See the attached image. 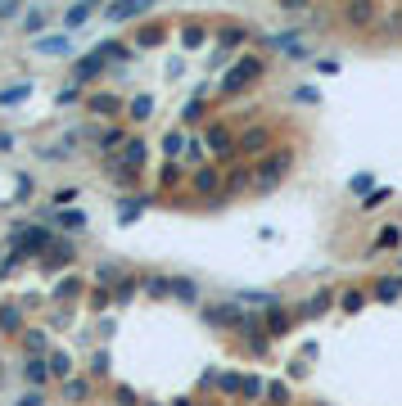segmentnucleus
Listing matches in <instances>:
<instances>
[{
  "instance_id": "18",
  "label": "nucleus",
  "mask_w": 402,
  "mask_h": 406,
  "mask_svg": "<svg viewBox=\"0 0 402 406\" xmlns=\"http://www.w3.org/2000/svg\"><path fill=\"white\" fill-rule=\"evenodd\" d=\"M217 388H222V393H245V379H240V375H222V379H217Z\"/></svg>"
},
{
  "instance_id": "27",
  "label": "nucleus",
  "mask_w": 402,
  "mask_h": 406,
  "mask_svg": "<svg viewBox=\"0 0 402 406\" xmlns=\"http://www.w3.org/2000/svg\"><path fill=\"white\" fill-rule=\"evenodd\" d=\"M91 104H95V108H118V100H113V95H95Z\"/></svg>"
},
{
  "instance_id": "14",
  "label": "nucleus",
  "mask_w": 402,
  "mask_h": 406,
  "mask_svg": "<svg viewBox=\"0 0 402 406\" xmlns=\"http://www.w3.org/2000/svg\"><path fill=\"white\" fill-rule=\"evenodd\" d=\"M0 329H18V307H14V303L0 307Z\"/></svg>"
},
{
  "instance_id": "24",
  "label": "nucleus",
  "mask_w": 402,
  "mask_h": 406,
  "mask_svg": "<svg viewBox=\"0 0 402 406\" xmlns=\"http://www.w3.org/2000/svg\"><path fill=\"white\" fill-rule=\"evenodd\" d=\"M28 348L32 352H45V334H41V329H32V334H28Z\"/></svg>"
},
{
  "instance_id": "1",
  "label": "nucleus",
  "mask_w": 402,
  "mask_h": 406,
  "mask_svg": "<svg viewBox=\"0 0 402 406\" xmlns=\"http://www.w3.org/2000/svg\"><path fill=\"white\" fill-rule=\"evenodd\" d=\"M258 72H262V64H258V59H240V64H235V68L226 72L222 91H240V86H249L253 77H258Z\"/></svg>"
},
{
  "instance_id": "15",
  "label": "nucleus",
  "mask_w": 402,
  "mask_h": 406,
  "mask_svg": "<svg viewBox=\"0 0 402 406\" xmlns=\"http://www.w3.org/2000/svg\"><path fill=\"white\" fill-rule=\"evenodd\" d=\"M181 45H186V50H194V45H203V28H194V23H190V28L181 32Z\"/></svg>"
},
{
  "instance_id": "12",
  "label": "nucleus",
  "mask_w": 402,
  "mask_h": 406,
  "mask_svg": "<svg viewBox=\"0 0 402 406\" xmlns=\"http://www.w3.org/2000/svg\"><path fill=\"white\" fill-rule=\"evenodd\" d=\"M208 145H213V150H217V154H222V158L230 154V135H226L222 127H213V131H208Z\"/></svg>"
},
{
  "instance_id": "8",
  "label": "nucleus",
  "mask_w": 402,
  "mask_h": 406,
  "mask_svg": "<svg viewBox=\"0 0 402 406\" xmlns=\"http://www.w3.org/2000/svg\"><path fill=\"white\" fill-rule=\"evenodd\" d=\"M262 145H267V131H249V135H240V154H262Z\"/></svg>"
},
{
  "instance_id": "4",
  "label": "nucleus",
  "mask_w": 402,
  "mask_h": 406,
  "mask_svg": "<svg viewBox=\"0 0 402 406\" xmlns=\"http://www.w3.org/2000/svg\"><path fill=\"white\" fill-rule=\"evenodd\" d=\"M50 249V235H45V230H28V235L18 239V253L28 257V253H45Z\"/></svg>"
},
{
  "instance_id": "22",
  "label": "nucleus",
  "mask_w": 402,
  "mask_h": 406,
  "mask_svg": "<svg viewBox=\"0 0 402 406\" xmlns=\"http://www.w3.org/2000/svg\"><path fill=\"white\" fill-rule=\"evenodd\" d=\"M64 393H68V397H86V384H82V379H68Z\"/></svg>"
},
{
  "instance_id": "25",
  "label": "nucleus",
  "mask_w": 402,
  "mask_h": 406,
  "mask_svg": "<svg viewBox=\"0 0 402 406\" xmlns=\"http://www.w3.org/2000/svg\"><path fill=\"white\" fill-rule=\"evenodd\" d=\"M240 36H245V32H240V28H226V32H222V45H226V50H230V45H240Z\"/></svg>"
},
{
  "instance_id": "11",
  "label": "nucleus",
  "mask_w": 402,
  "mask_h": 406,
  "mask_svg": "<svg viewBox=\"0 0 402 406\" xmlns=\"http://www.w3.org/2000/svg\"><path fill=\"white\" fill-rule=\"evenodd\" d=\"M150 113H154V100H150V95H136V100H131V118L145 122Z\"/></svg>"
},
{
  "instance_id": "19",
  "label": "nucleus",
  "mask_w": 402,
  "mask_h": 406,
  "mask_svg": "<svg viewBox=\"0 0 402 406\" xmlns=\"http://www.w3.org/2000/svg\"><path fill=\"white\" fill-rule=\"evenodd\" d=\"M28 91H32L28 81H23V86H9V91H0V104H14V100H23Z\"/></svg>"
},
{
  "instance_id": "30",
  "label": "nucleus",
  "mask_w": 402,
  "mask_h": 406,
  "mask_svg": "<svg viewBox=\"0 0 402 406\" xmlns=\"http://www.w3.org/2000/svg\"><path fill=\"white\" fill-rule=\"evenodd\" d=\"M9 145H14V135H9V131H0V154H5Z\"/></svg>"
},
{
  "instance_id": "13",
  "label": "nucleus",
  "mask_w": 402,
  "mask_h": 406,
  "mask_svg": "<svg viewBox=\"0 0 402 406\" xmlns=\"http://www.w3.org/2000/svg\"><path fill=\"white\" fill-rule=\"evenodd\" d=\"M86 18H91V5H72L68 14H64V23H68V28H82Z\"/></svg>"
},
{
  "instance_id": "5",
  "label": "nucleus",
  "mask_w": 402,
  "mask_h": 406,
  "mask_svg": "<svg viewBox=\"0 0 402 406\" xmlns=\"http://www.w3.org/2000/svg\"><path fill=\"white\" fill-rule=\"evenodd\" d=\"M145 9H150V5H140V0H123V5L108 9V18H113V23H127V18H140Z\"/></svg>"
},
{
  "instance_id": "3",
  "label": "nucleus",
  "mask_w": 402,
  "mask_h": 406,
  "mask_svg": "<svg viewBox=\"0 0 402 406\" xmlns=\"http://www.w3.org/2000/svg\"><path fill=\"white\" fill-rule=\"evenodd\" d=\"M32 50L36 55H72V41H68V32H50L41 41H32Z\"/></svg>"
},
{
  "instance_id": "16",
  "label": "nucleus",
  "mask_w": 402,
  "mask_h": 406,
  "mask_svg": "<svg viewBox=\"0 0 402 406\" xmlns=\"http://www.w3.org/2000/svg\"><path fill=\"white\" fill-rule=\"evenodd\" d=\"M194 186H199V190H217V186H222V176L208 167V171H199V176H194Z\"/></svg>"
},
{
  "instance_id": "23",
  "label": "nucleus",
  "mask_w": 402,
  "mask_h": 406,
  "mask_svg": "<svg viewBox=\"0 0 402 406\" xmlns=\"http://www.w3.org/2000/svg\"><path fill=\"white\" fill-rule=\"evenodd\" d=\"M258 393H262V379L249 375V379H245V397H258Z\"/></svg>"
},
{
  "instance_id": "17",
  "label": "nucleus",
  "mask_w": 402,
  "mask_h": 406,
  "mask_svg": "<svg viewBox=\"0 0 402 406\" xmlns=\"http://www.w3.org/2000/svg\"><path fill=\"white\" fill-rule=\"evenodd\" d=\"M267 325H272V334H285V312H280V307H272V312H267Z\"/></svg>"
},
{
  "instance_id": "9",
  "label": "nucleus",
  "mask_w": 402,
  "mask_h": 406,
  "mask_svg": "<svg viewBox=\"0 0 402 406\" xmlns=\"http://www.w3.org/2000/svg\"><path fill=\"white\" fill-rule=\"evenodd\" d=\"M55 226H64V230H82L86 226V213H77V208H72V213H59V217H50Z\"/></svg>"
},
{
  "instance_id": "7",
  "label": "nucleus",
  "mask_w": 402,
  "mask_h": 406,
  "mask_svg": "<svg viewBox=\"0 0 402 406\" xmlns=\"http://www.w3.org/2000/svg\"><path fill=\"white\" fill-rule=\"evenodd\" d=\"M272 45H276V50H289L294 59H303V45H298V36H294V32H280V36H272Z\"/></svg>"
},
{
  "instance_id": "20",
  "label": "nucleus",
  "mask_w": 402,
  "mask_h": 406,
  "mask_svg": "<svg viewBox=\"0 0 402 406\" xmlns=\"http://www.w3.org/2000/svg\"><path fill=\"white\" fill-rule=\"evenodd\" d=\"M371 14H375L371 5H352V9H348V23H371Z\"/></svg>"
},
{
  "instance_id": "28",
  "label": "nucleus",
  "mask_w": 402,
  "mask_h": 406,
  "mask_svg": "<svg viewBox=\"0 0 402 406\" xmlns=\"http://www.w3.org/2000/svg\"><path fill=\"white\" fill-rule=\"evenodd\" d=\"M18 14V5H14V0H0V18H14Z\"/></svg>"
},
{
  "instance_id": "29",
  "label": "nucleus",
  "mask_w": 402,
  "mask_h": 406,
  "mask_svg": "<svg viewBox=\"0 0 402 406\" xmlns=\"http://www.w3.org/2000/svg\"><path fill=\"white\" fill-rule=\"evenodd\" d=\"M18 406H41V393H23V397H18Z\"/></svg>"
},
{
  "instance_id": "21",
  "label": "nucleus",
  "mask_w": 402,
  "mask_h": 406,
  "mask_svg": "<svg viewBox=\"0 0 402 406\" xmlns=\"http://www.w3.org/2000/svg\"><path fill=\"white\" fill-rule=\"evenodd\" d=\"M181 145H186V135H181V131H167L163 150H167V154H181Z\"/></svg>"
},
{
  "instance_id": "10",
  "label": "nucleus",
  "mask_w": 402,
  "mask_h": 406,
  "mask_svg": "<svg viewBox=\"0 0 402 406\" xmlns=\"http://www.w3.org/2000/svg\"><path fill=\"white\" fill-rule=\"evenodd\" d=\"M50 375H59V379L72 375V356H68V352H55V356H50Z\"/></svg>"
},
{
  "instance_id": "6",
  "label": "nucleus",
  "mask_w": 402,
  "mask_h": 406,
  "mask_svg": "<svg viewBox=\"0 0 402 406\" xmlns=\"http://www.w3.org/2000/svg\"><path fill=\"white\" fill-rule=\"evenodd\" d=\"M45 375H50V366H45V361H36V356H32L28 366H23V379H28L32 388H36V384H45Z\"/></svg>"
},
{
  "instance_id": "2",
  "label": "nucleus",
  "mask_w": 402,
  "mask_h": 406,
  "mask_svg": "<svg viewBox=\"0 0 402 406\" xmlns=\"http://www.w3.org/2000/svg\"><path fill=\"white\" fill-rule=\"evenodd\" d=\"M285 171H289V154H276V158H267V163L258 167V176H253V181H258V190H272Z\"/></svg>"
},
{
  "instance_id": "26",
  "label": "nucleus",
  "mask_w": 402,
  "mask_h": 406,
  "mask_svg": "<svg viewBox=\"0 0 402 406\" xmlns=\"http://www.w3.org/2000/svg\"><path fill=\"white\" fill-rule=\"evenodd\" d=\"M267 393H272V402H276V406H285V397H289V393H285V384H272Z\"/></svg>"
}]
</instances>
